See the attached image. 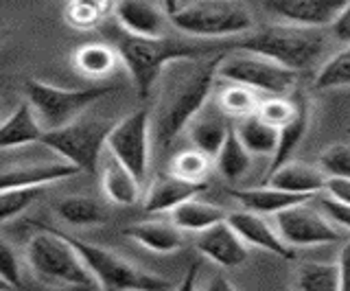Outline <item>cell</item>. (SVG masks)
<instances>
[{"label":"cell","mask_w":350,"mask_h":291,"mask_svg":"<svg viewBox=\"0 0 350 291\" xmlns=\"http://www.w3.org/2000/svg\"><path fill=\"white\" fill-rule=\"evenodd\" d=\"M114 42L118 59L125 64L129 79L134 83L140 99H147L153 85L162 77V72L175 61L204 59L215 53H224L217 44H200V42H186L178 38H138L129 36L123 29L109 31Z\"/></svg>","instance_id":"obj_1"},{"label":"cell","mask_w":350,"mask_h":291,"mask_svg":"<svg viewBox=\"0 0 350 291\" xmlns=\"http://www.w3.org/2000/svg\"><path fill=\"white\" fill-rule=\"evenodd\" d=\"M226 53H215L204 59L186 61V72L169 81V88L158 105V116L153 132H156L158 147L171 145L180 132H184L193 116L211 101L219 64Z\"/></svg>","instance_id":"obj_2"},{"label":"cell","mask_w":350,"mask_h":291,"mask_svg":"<svg viewBox=\"0 0 350 291\" xmlns=\"http://www.w3.org/2000/svg\"><path fill=\"white\" fill-rule=\"evenodd\" d=\"M40 232L27 243V263L40 283L53 289H94L96 283L79 252L62 230L36 223Z\"/></svg>","instance_id":"obj_3"},{"label":"cell","mask_w":350,"mask_h":291,"mask_svg":"<svg viewBox=\"0 0 350 291\" xmlns=\"http://www.w3.org/2000/svg\"><path fill=\"white\" fill-rule=\"evenodd\" d=\"M326 40L322 29H304L291 25H273L260 29L256 33L241 38L230 48L260 55L271 59L289 70H306L320 59L324 53Z\"/></svg>","instance_id":"obj_4"},{"label":"cell","mask_w":350,"mask_h":291,"mask_svg":"<svg viewBox=\"0 0 350 291\" xmlns=\"http://www.w3.org/2000/svg\"><path fill=\"white\" fill-rule=\"evenodd\" d=\"M180 33L200 40H224L254 29V18L239 0H195L169 16Z\"/></svg>","instance_id":"obj_5"},{"label":"cell","mask_w":350,"mask_h":291,"mask_svg":"<svg viewBox=\"0 0 350 291\" xmlns=\"http://www.w3.org/2000/svg\"><path fill=\"white\" fill-rule=\"evenodd\" d=\"M64 234V232H62ZM68 243L83 258L85 267L90 269L96 287L101 291H169L171 283L167 278L149 274L134 263L125 261L123 256L114 254L105 247L64 234Z\"/></svg>","instance_id":"obj_6"},{"label":"cell","mask_w":350,"mask_h":291,"mask_svg":"<svg viewBox=\"0 0 350 291\" xmlns=\"http://www.w3.org/2000/svg\"><path fill=\"white\" fill-rule=\"evenodd\" d=\"M114 92L112 85H92V88H59L40 79L25 83L27 103L38 116L44 132L59 129L75 123L85 107H90L105 94Z\"/></svg>","instance_id":"obj_7"},{"label":"cell","mask_w":350,"mask_h":291,"mask_svg":"<svg viewBox=\"0 0 350 291\" xmlns=\"http://www.w3.org/2000/svg\"><path fill=\"white\" fill-rule=\"evenodd\" d=\"M109 129H112L109 123L94 121V118H77L75 123L66 127L44 132L40 145L62 156L64 163L85 171V174H94L105 149Z\"/></svg>","instance_id":"obj_8"},{"label":"cell","mask_w":350,"mask_h":291,"mask_svg":"<svg viewBox=\"0 0 350 291\" xmlns=\"http://www.w3.org/2000/svg\"><path fill=\"white\" fill-rule=\"evenodd\" d=\"M217 77L269 96H287L295 90V83H298V72L295 70L243 51H237L232 55L226 53L221 64H219Z\"/></svg>","instance_id":"obj_9"},{"label":"cell","mask_w":350,"mask_h":291,"mask_svg":"<svg viewBox=\"0 0 350 291\" xmlns=\"http://www.w3.org/2000/svg\"><path fill=\"white\" fill-rule=\"evenodd\" d=\"M105 149L114 160L127 167L136 180L145 182L151 160V114L149 110H136L123 121L112 125L107 134Z\"/></svg>","instance_id":"obj_10"},{"label":"cell","mask_w":350,"mask_h":291,"mask_svg":"<svg viewBox=\"0 0 350 291\" xmlns=\"http://www.w3.org/2000/svg\"><path fill=\"white\" fill-rule=\"evenodd\" d=\"M276 230L289 247L331 245L344 239L342 228L315 208L298 204L276 214Z\"/></svg>","instance_id":"obj_11"},{"label":"cell","mask_w":350,"mask_h":291,"mask_svg":"<svg viewBox=\"0 0 350 291\" xmlns=\"http://www.w3.org/2000/svg\"><path fill=\"white\" fill-rule=\"evenodd\" d=\"M346 0H262V7L280 23L304 29H324L335 23Z\"/></svg>","instance_id":"obj_12"},{"label":"cell","mask_w":350,"mask_h":291,"mask_svg":"<svg viewBox=\"0 0 350 291\" xmlns=\"http://www.w3.org/2000/svg\"><path fill=\"white\" fill-rule=\"evenodd\" d=\"M195 247L208 261H213L215 265L224 269L241 267L247 261L250 254L247 252L250 245L237 234V230L228 223V219L197 234Z\"/></svg>","instance_id":"obj_13"},{"label":"cell","mask_w":350,"mask_h":291,"mask_svg":"<svg viewBox=\"0 0 350 291\" xmlns=\"http://www.w3.org/2000/svg\"><path fill=\"white\" fill-rule=\"evenodd\" d=\"M228 223L232 225L241 239L252 247H258V250L284 258V261H291L295 256L293 247H289L282 241L278 230L273 228L262 214L250 212V210H237L228 214Z\"/></svg>","instance_id":"obj_14"},{"label":"cell","mask_w":350,"mask_h":291,"mask_svg":"<svg viewBox=\"0 0 350 291\" xmlns=\"http://www.w3.org/2000/svg\"><path fill=\"white\" fill-rule=\"evenodd\" d=\"M230 129L232 127L228 125L226 114L219 110V105L215 101H208L202 110L193 116V121L186 127V132H189V138L197 152H202L208 158L215 160L219 149L226 143Z\"/></svg>","instance_id":"obj_15"},{"label":"cell","mask_w":350,"mask_h":291,"mask_svg":"<svg viewBox=\"0 0 350 291\" xmlns=\"http://www.w3.org/2000/svg\"><path fill=\"white\" fill-rule=\"evenodd\" d=\"M77 174L79 169L68 163H42L0 171V191H25V189H44L55 182H64Z\"/></svg>","instance_id":"obj_16"},{"label":"cell","mask_w":350,"mask_h":291,"mask_svg":"<svg viewBox=\"0 0 350 291\" xmlns=\"http://www.w3.org/2000/svg\"><path fill=\"white\" fill-rule=\"evenodd\" d=\"M114 18L118 29L138 38H162L164 14L147 0H116Z\"/></svg>","instance_id":"obj_17"},{"label":"cell","mask_w":350,"mask_h":291,"mask_svg":"<svg viewBox=\"0 0 350 291\" xmlns=\"http://www.w3.org/2000/svg\"><path fill=\"white\" fill-rule=\"evenodd\" d=\"M267 184L273 189L293 193V195H306L313 197L324 191L326 176L320 167L306 165V163H293L289 160L287 165L278 167L273 174L267 176Z\"/></svg>","instance_id":"obj_18"},{"label":"cell","mask_w":350,"mask_h":291,"mask_svg":"<svg viewBox=\"0 0 350 291\" xmlns=\"http://www.w3.org/2000/svg\"><path fill=\"white\" fill-rule=\"evenodd\" d=\"M230 197H234L243 210L256 212L267 217V214H273L276 217L278 212L287 210L291 206H298V204H306L311 197L306 195H293V193L273 189V186H260V189H232L228 191Z\"/></svg>","instance_id":"obj_19"},{"label":"cell","mask_w":350,"mask_h":291,"mask_svg":"<svg viewBox=\"0 0 350 291\" xmlns=\"http://www.w3.org/2000/svg\"><path fill=\"white\" fill-rule=\"evenodd\" d=\"M206 191V184H191L171 174L158 176L151 182L145 195V210L147 212H171L186 199H193Z\"/></svg>","instance_id":"obj_20"},{"label":"cell","mask_w":350,"mask_h":291,"mask_svg":"<svg viewBox=\"0 0 350 291\" xmlns=\"http://www.w3.org/2000/svg\"><path fill=\"white\" fill-rule=\"evenodd\" d=\"M125 234L153 254H173L184 247V232L173 221H140L125 228Z\"/></svg>","instance_id":"obj_21"},{"label":"cell","mask_w":350,"mask_h":291,"mask_svg":"<svg viewBox=\"0 0 350 291\" xmlns=\"http://www.w3.org/2000/svg\"><path fill=\"white\" fill-rule=\"evenodd\" d=\"M44 127L40 125L38 116L33 114L31 105L25 101L0 123V152L3 149H18L27 145L42 143Z\"/></svg>","instance_id":"obj_22"},{"label":"cell","mask_w":350,"mask_h":291,"mask_svg":"<svg viewBox=\"0 0 350 291\" xmlns=\"http://www.w3.org/2000/svg\"><path fill=\"white\" fill-rule=\"evenodd\" d=\"M101 186L109 202L118 206H134L140 199V182L127 167H123L112 156L107 158L101 171Z\"/></svg>","instance_id":"obj_23"},{"label":"cell","mask_w":350,"mask_h":291,"mask_svg":"<svg viewBox=\"0 0 350 291\" xmlns=\"http://www.w3.org/2000/svg\"><path fill=\"white\" fill-rule=\"evenodd\" d=\"M228 214L221 206H215L211 202H200L197 197L186 199L178 208L171 210V221L178 225L182 232H204L213 225L228 219Z\"/></svg>","instance_id":"obj_24"},{"label":"cell","mask_w":350,"mask_h":291,"mask_svg":"<svg viewBox=\"0 0 350 291\" xmlns=\"http://www.w3.org/2000/svg\"><path fill=\"white\" fill-rule=\"evenodd\" d=\"M309 123H311L309 103H306L304 96H298V112H295L293 121L287 123L282 129H278V145H276V152L271 156L269 174H273L278 167L289 163L291 156L295 154V149H298L300 143L304 140L306 132H309Z\"/></svg>","instance_id":"obj_25"},{"label":"cell","mask_w":350,"mask_h":291,"mask_svg":"<svg viewBox=\"0 0 350 291\" xmlns=\"http://www.w3.org/2000/svg\"><path fill=\"white\" fill-rule=\"evenodd\" d=\"M234 134L243 143V147L252 156H273L278 145V129L267 125L258 114L237 121Z\"/></svg>","instance_id":"obj_26"},{"label":"cell","mask_w":350,"mask_h":291,"mask_svg":"<svg viewBox=\"0 0 350 291\" xmlns=\"http://www.w3.org/2000/svg\"><path fill=\"white\" fill-rule=\"evenodd\" d=\"M57 217L70 225H79V228H88V225H101L107 221V210L98 202L81 195H70L57 202L55 206Z\"/></svg>","instance_id":"obj_27"},{"label":"cell","mask_w":350,"mask_h":291,"mask_svg":"<svg viewBox=\"0 0 350 291\" xmlns=\"http://www.w3.org/2000/svg\"><path fill=\"white\" fill-rule=\"evenodd\" d=\"M252 165V154L243 147V143L234 134V129H230L226 143L215 156V167L228 182H239L243 178Z\"/></svg>","instance_id":"obj_28"},{"label":"cell","mask_w":350,"mask_h":291,"mask_svg":"<svg viewBox=\"0 0 350 291\" xmlns=\"http://www.w3.org/2000/svg\"><path fill=\"white\" fill-rule=\"evenodd\" d=\"M215 103L219 105V110L226 114V118L241 121V118H247L258 112L260 94L252 88H245V85L228 83L224 90H219Z\"/></svg>","instance_id":"obj_29"},{"label":"cell","mask_w":350,"mask_h":291,"mask_svg":"<svg viewBox=\"0 0 350 291\" xmlns=\"http://www.w3.org/2000/svg\"><path fill=\"white\" fill-rule=\"evenodd\" d=\"M114 0H68L66 23L72 29L90 31L103 25V20L114 12Z\"/></svg>","instance_id":"obj_30"},{"label":"cell","mask_w":350,"mask_h":291,"mask_svg":"<svg viewBox=\"0 0 350 291\" xmlns=\"http://www.w3.org/2000/svg\"><path fill=\"white\" fill-rule=\"evenodd\" d=\"M75 66L85 77H107L114 70L118 53L107 44H85L75 51Z\"/></svg>","instance_id":"obj_31"},{"label":"cell","mask_w":350,"mask_h":291,"mask_svg":"<svg viewBox=\"0 0 350 291\" xmlns=\"http://www.w3.org/2000/svg\"><path fill=\"white\" fill-rule=\"evenodd\" d=\"M213 163L215 160L208 158L206 154L197 152V149H189V152H182L171 160L169 174L184 182H191V184H206Z\"/></svg>","instance_id":"obj_32"},{"label":"cell","mask_w":350,"mask_h":291,"mask_svg":"<svg viewBox=\"0 0 350 291\" xmlns=\"http://www.w3.org/2000/svg\"><path fill=\"white\" fill-rule=\"evenodd\" d=\"M313 85L317 90L350 88V44L322 64V68L315 74Z\"/></svg>","instance_id":"obj_33"},{"label":"cell","mask_w":350,"mask_h":291,"mask_svg":"<svg viewBox=\"0 0 350 291\" xmlns=\"http://www.w3.org/2000/svg\"><path fill=\"white\" fill-rule=\"evenodd\" d=\"M298 291H339L337 263H304V265H300Z\"/></svg>","instance_id":"obj_34"},{"label":"cell","mask_w":350,"mask_h":291,"mask_svg":"<svg viewBox=\"0 0 350 291\" xmlns=\"http://www.w3.org/2000/svg\"><path fill=\"white\" fill-rule=\"evenodd\" d=\"M295 112H298V99H289V96H269V99L260 101L256 114L273 129H282L284 125L293 121Z\"/></svg>","instance_id":"obj_35"},{"label":"cell","mask_w":350,"mask_h":291,"mask_svg":"<svg viewBox=\"0 0 350 291\" xmlns=\"http://www.w3.org/2000/svg\"><path fill=\"white\" fill-rule=\"evenodd\" d=\"M44 189H25V191H0V223L20 217L29 206L36 204Z\"/></svg>","instance_id":"obj_36"},{"label":"cell","mask_w":350,"mask_h":291,"mask_svg":"<svg viewBox=\"0 0 350 291\" xmlns=\"http://www.w3.org/2000/svg\"><path fill=\"white\" fill-rule=\"evenodd\" d=\"M320 167L326 178L350 180V145H331L320 156Z\"/></svg>","instance_id":"obj_37"},{"label":"cell","mask_w":350,"mask_h":291,"mask_svg":"<svg viewBox=\"0 0 350 291\" xmlns=\"http://www.w3.org/2000/svg\"><path fill=\"white\" fill-rule=\"evenodd\" d=\"M0 278L5 280L7 285L11 287H20L22 283V274H20V263L16 250L11 247L3 236H0Z\"/></svg>","instance_id":"obj_38"},{"label":"cell","mask_w":350,"mask_h":291,"mask_svg":"<svg viewBox=\"0 0 350 291\" xmlns=\"http://www.w3.org/2000/svg\"><path fill=\"white\" fill-rule=\"evenodd\" d=\"M320 206H322L326 217L331 219L335 225H339L342 230L350 232V206H346V204H339V202H335L331 197H324L320 202Z\"/></svg>","instance_id":"obj_39"},{"label":"cell","mask_w":350,"mask_h":291,"mask_svg":"<svg viewBox=\"0 0 350 291\" xmlns=\"http://www.w3.org/2000/svg\"><path fill=\"white\" fill-rule=\"evenodd\" d=\"M324 193H326V197H331V199H335L339 204H346V206H350V180H346V178H326Z\"/></svg>","instance_id":"obj_40"},{"label":"cell","mask_w":350,"mask_h":291,"mask_svg":"<svg viewBox=\"0 0 350 291\" xmlns=\"http://www.w3.org/2000/svg\"><path fill=\"white\" fill-rule=\"evenodd\" d=\"M331 31L339 42H348L350 44V0H346L344 9L339 12L335 23L331 25Z\"/></svg>","instance_id":"obj_41"},{"label":"cell","mask_w":350,"mask_h":291,"mask_svg":"<svg viewBox=\"0 0 350 291\" xmlns=\"http://www.w3.org/2000/svg\"><path fill=\"white\" fill-rule=\"evenodd\" d=\"M339 291H350V241L339 252Z\"/></svg>","instance_id":"obj_42"},{"label":"cell","mask_w":350,"mask_h":291,"mask_svg":"<svg viewBox=\"0 0 350 291\" xmlns=\"http://www.w3.org/2000/svg\"><path fill=\"white\" fill-rule=\"evenodd\" d=\"M197 278H200V265L191 263V267L186 269L182 283L175 287V291H197Z\"/></svg>","instance_id":"obj_43"},{"label":"cell","mask_w":350,"mask_h":291,"mask_svg":"<svg viewBox=\"0 0 350 291\" xmlns=\"http://www.w3.org/2000/svg\"><path fill=\"white\" fill-rule=\"evenodd\" d=\"M206 291H237V289L224 274H217V276L211 278V283H208Z\"/></svg>","instance_id":"obj_44"},{"label":"cell","mask_w":350,"mask_h":291,"mask_svg":"<svg viewBox=\"0 0 350 291\" xmlns=\"http://www.w3.org/2000/svg\"><path fill=\"white\" fill-rule=\"evenodd\" d=\"M160 5L167 16H173L175 12H180V0H160Z\"/></svg>","instance_id":"obj_45"},{"label":"cell","mask_w":350,"mask_h":291,"mask_svg":"<svg viewBox=\"0 0 350 291\" xmlns=\"http://www.w3.org/2000/svg\"><path fill=\"white\" fill-rule=\"evenodd\" d=\"M0 291H14V287H11V285H7L5 280L0 278Z\"/></svg>","instance_id":"obj_46"}]
</instances>
